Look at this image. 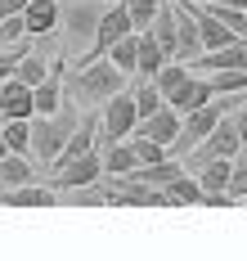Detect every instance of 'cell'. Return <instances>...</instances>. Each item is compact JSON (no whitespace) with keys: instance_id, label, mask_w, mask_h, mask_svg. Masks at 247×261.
<instances>
[{"instance_id":"4dcf8cb0","label":"cell","mask_w":247,"mask_h":261,"mask_svg":"<svg viewBox=\"0 0 247 261\" xmlns=\"http://www.w3.org/2000/svg\"><path fill=\"white\" fill-rule=\"evenodd\" d=\"M243 104H247V95H243Z\"/></svg>"},{"instance_id":"7c38bea8","label":"cell","mask_w":247,"mask_h":261,"mask_svg":"<svg viewBox=\"0 0 247 261\" xmlns=\"http://www.w3.org/2000/svg\"><path fill=\"white\" fill-rule=\"evenodd\" d=\"M0 117H36V99H32L27 81H0Z\"/></svg>"},{"instance_id":"30bf717a","label":"cell","mask_w":247,"mask_h":261,"mask_svg":"<svg viewBox=\"0 0 247 261\" xmlns=\"http://www.w3.org/2000/svg\"><path fill=\"white\" fill-rule=\"evenodd\" d=\"M189 9H193V23H198V36H202V50H220V45H229V41H234V32L216 18V9H211V5L189 0Z\"/></svg>"},{"instance_id":"8992f818","label":"cell","mask_w":247,"mask_h":261,"mask_svg":"<svg viewBox=\"0 0 247 261\" xmlns=\"http://www.w3.org/2000/svg\"><path fill=\"white\" fill-rule=\"evenodd\" d=\"M95 180H104V153H99V149H90V153H81V158L58 162L54 189H58V194H68V189H81V185H95Z\"/></svg>"},{"instance_id":"ba28073f","label":"cell","mask_w":247,"mask_h":261,"mask_svg":"<svg viewBox=\"0 0 247 261\" xmlns=\"http://www.w3.org/2000/svg\"><path fill=\"white\" fill-rule=\"evenodd\" d=\"M202 54V36H198V23H193L189 0H175V59L180 63H193Z\"/></svg>"},{"instance_id":"9a60e30c","label":"cell","mask_w":247,"mask_h":261,"mask_svg":"<svg viewBox=\"0 0 247 261\" xmlns=\"http://www.w3.org/2000/svg\"><path fill=\"white\" fill-rule=\"evenodd\" d=\"M58 0H32L27 9H23V23H27V36L32 41H45L50 32L58 27Z\"/></svg>"},{"instance_id":"ac0fdd59","label":"cell","mask_w":247,"mask_h":261,"mask_svg":"<svg viewBox=\"0 0 247 261\" xmlns=\"http://www.w3.org/2000/svg\"><path fill=\"white\" fill-rule=\"evenodd\" d=\"M36 171H32V158L27 153H0V189H18V185H27Z\"/></svg>"},{"instance_id":"7a4b0ae2","label":"cell","mask_w":247,"mask_h":261,"mask_svg":"<svg viewBox=\"0 0 247 261\" xmlns=\"http://www.w3.org/2000/svg\"><path fill=\"white\" fill-rule=\"evenodd\" d=\"M77 126V104H68L50 117H32V144H27V158L32 162H41V167H54V158L63 153V144H68V135Z\"/></svg>"},{"instance_id":"3957f363","label":"cell","mask_w":247,"mask_h":261,"mask_svg":"<svg viewBox=\"0 0 247 261\" xmlns=\"http://www.w3.org/2000/svg\"><path fill=\"white\" fill-rule=\"evenodd\" d=\"M104 5L108 0H68L58 9V27L68 32V54L95 45V32H99V18H104Z\"/></svg>"},{"instance_id":"8fae6325","label":"cell","mask_w":247,"mask_h":261,"mask_svg":"<svg viewBox=\"0 0 247 261\" xmlns=\"http://www.w3.org/2000/svg\"><path fill=\"white\" fill-rule=\"evenodd\" d=\"M211 95H216V90H211V77H198V72L189 68V77H184L175 90H171V95H166V104L175 108V113H189V108L207 104Z\"/></svg>"},{"instance_id":"44dd1931","label":"cell","mask_w":247,"mask_h":261,"mask_svg":"<svg viewBox=\"0 0 247 261\" xmlns=\"http://www.w3.org/2000/svg\"><path fill=\"white\" fill-rule=\"evenodd\" d=\"M166 63V50L153 41V32H139V63H135V77H158Z\"/></svg>"},{"instance_id":"f1b7e54d","label":"cell","mask_w":247,"mask_h":261,"mask_svg":"<svg viewBox=\"0 0 247 261\" xmlns=\"http://www.w3.org/2000/svg\"><path fill=\"white\" fill-rule=\"evenodd\" d=\"M32 0H0V14H23Z\"/></svg>"},{"instance_id":"cb8c5ba5","label":"cell","mask_w":247,"mask_h":261,"mask_svg":"<svg viewBox=\"0 0 247 261\" xmlns=\"http://www.w3.org/2000/svg\"><path fill=\"white\" fill-rule=\"evenodd\" d=\"M14 77H18V81H27V86H41V81L50 77V59H45V50H27Z\"/></svg>"},{"instance_id":"83f0119b","label":"cell","mask_w":247,"mask_h":261,"mask_svg":"<svg viewBox=\"0 0 247 261\" xmlns=\"http://www.w3.org/2000/svg\"><path fill=\"white\" fill-rule=\"evenodd\" d=\"M229 194H238V203H243V194H247V153H238L234 167H229Z\"/></svg>"},{"instance_id":"d4e9b609","label":"cell","mask_w":247,"mask_h":261,"mask_svg":"<svg viewBox=\"0 0 247 261\" xmlns=\"http://www.w3.org/2000/svg\"><path fill=\"white\" fill-rule=\"evenodd\" d=\"M216 95H247V68H225V72H207Z\"/></svg>"},{"instance_id":"f546056e","label":"cell","mask_w":247,"mask_h":261,"mask_svg":"<svg viewBox=\"0 0 247 261\" xmlns=\"http://www.w3.org/2000/svg\"><path fill=\"white\" fill-rule=\"evenodd\" d=\"M243 207H247V194H243Z\"/></svg>"},{"instance_id":"52a82bcc","label":"cell","mask_w":247,"mask_h":261,"mask_svg":"<svg viewBox=\"0 0 247 261\" xmlns=\"http://www.w3.org/2000/svg\"><path fill=\"white\" fill-rule=\"evenodd\" d=\"M126 32H135V23H131V14H126V5H121V0H108V5H104V18H99V32H95V45H90V59H95V54H104L112 45V41H117V36H126Z\"/></svg>"},{"instance_id":"484cf974","label":"cell","mask_w":247,"mask_h":261,"mask_svg":"<svg viewBox=\"0 0 247 261\" xmlns=\"http://www.w3.org/2000/svg\"><path fill=\"white\" fill-rule=\"evenodd\" d=\"M121 5H126V14H131L135 32H144V27L153 23V14L162 9V0H121Z\"/></svg>"},{"instance_id":"277c9868","label":"cell","mask_w":247,"mask_h":261,"mask_svg":"<svg viewBox=\"0 0 247 261\" xmlns=\"http://www.w3.org/2000/svg\"><path fill=\"white\" fill-rule=\"evenodd\" d=\"M238 153H243V135H238V126H234V117L225 113L184 158H189V167H198V162H207V158H238Z\"/></svg>"},{"instance_id":"e0dca14e","label":"cell","mask_w":247,"mask_h":261,"mask_svg":"<svg viewBox=\"0 0 247 261\" xmlns=\"http://www.w3.org/2000/svg\"><path fill=\"white\" fill-rule=\"evenodd\" d=\"M135 167H139V158H135V149H131V135L104 144V176H131Z\"/></svg>"},{"instance_id":"ffe728a7","label":"cell","mask_w":247,"mask_h":261,"mask_svg":"<svg viewBox=\"0 0 247 261\" xmlns=\"http://www.w3.org/2000/svg\"><path fill=\"white\" fill-rule=\"evenodd\" d=\"M104 54H108V59L121 68V72H126V77H135V63H139V32H126V36H117V41H112Z\"/></svg>"},{"instance_id":"603a6c76","label":"cell","mask_w":247,"mask_h":261,"mask_svg":"<svg viewBox=\"0 0 247 261\" xmlns=\"http://www.w3.org/2000/svg\"><path fill=\"white\" fill-rule=\"evenodd\" d=\"M131 99H135L139 117H148L153 108H162V104H166V99H162V90H158V81H153V77H139L135 86H131Z\"/></svg>"},{"instance_id":"4316f807","label":"cell","mask_w":247,"mask_h":261,"mask_svg":"<svg viewBox=\"0 0 247 261\" xmlns=\"http://www.w3.org/2000/svg\"><path fill=\"white\" fill-rule=\"evenodd\" d=\"M23 36H27L23 14H0V45H14V41H23Z\"/></svg>"},{"instance_id":"5b68a950","label":"cell","mask_w":247,"mask_h":261,"mask_svg":"<svg viewBox=\"0 0 247 261\" xmlns=\"http://www.w3.org/2000/svg\"><path fill=\"white\" fill-rule=\"evenodd\" d=\"M139 126V108L131 99V90H117L112 99H104V113H99V140H126L131 130Z\"/></svg>"},{"instance_id":"4fadbf2b","label":"cell","mask_w":247,"mask_h":261,"mask_svg":"<svg viewBox=\"0 0 247 261\" xmlns=\"http://www.w3.org/2000/svg\"><path fill=\"white\" fill-rule=\"evenodd\" d=\"M63 198H58V189L54 185H36V180H27V185H18V189H5V207H58Z\"/></svg>"},{"instance_id":"2e32d148","label":"cell","mask_w":247,"mask_h":261,"mask_svg":"<svg viewBox=\"0 0 247 261\" xmlns=\"http://www.w3.org/2000/svg\"><path fill=\"white\" fill-rule=\"evenodd\" d=\"M32 99H36V117H50L63 108V63H54L41 86H32Z\"/></svg>"},{"instance_id":"9c48e42d","label":"cell","mask_w":247,"mask_h":261,"mask_svg":"<svg viewBox=\"0 0 247 261\" xmlns=\"http://www.w3.org/2000/svg\"><path fill=\"white\" fill-rule=\"evenodd\" d=\"M189 68H198V72H225V68H247V41L243 36H234L229 45H220V50H202L198 59H193Z\"/></svg>"},{"instance_id":"6da1fadb","label":"cell","mask_w":247,"mask_h":261,"mask_svg":"<svg viewBox=\"0 0 247 261\" xmlns=\"http://www.w3.org/2000/svg\"><path fill=\"white\" fill-rule=\"evenodd\" d=\"M126 72L112 63L108 54H95V59H85L81 68H77V77H72V95H77V104H104L112 99L117 90H126Z\"/></svg>"},{"instance_id":"7402d4cb","label":"cell","mask_w":247,"mask_h":261,"mask_svg":"<svg viewBox=\"0 0 247 261\" xmlns=\"http://www.w3.org/2000/svg\"><path fill=\"white\" fill-rule=\"evenodd\" d=\"M229 167H234V158H207V162H198V185H202V194L207 189H229Z\"/></svg>"},{"instance_id":"5bb4252c","label":"cell","mask_w":247,"mask_h":261,"mask_svg":"<svg viewBox=\"0 0 247 261\" xmlns=\"http://www.w3.org/2000/svg\"><path fill=\"white\" fill-rule=\"evenodd\" d=\"M135 130H144L148 140H158V144H166V149H171V140L180 135V113H175L171 104H162V108H153L148 117H139Z\"/></svg>"},{"instance_id":"d6986e66","label":"cell","mask_w":247,"mask_h":261,"mask_svg":"<svg viewBox=\"0 0 247 261\" xmlns=\"http://www.w3.org/2000/svg\"><path fill=\"white\" fill-rule=\"evenodd\" d=\"M166 203H171V207H198V203H202V185H198V176L180 171L175 180L166 185Z\"/></svg>"}]
</instances>
